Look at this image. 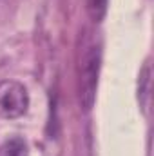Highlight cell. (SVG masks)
<instances>
[{
    "instance_id": "1",
    "label": "cell",
    "mask_w": 154,
    "mask_h": 156,
    "mask_svg": "<svg viewBox=\"0 0 154 156\" xmlns=\"http://www.w3.org/2000/svg\"><path fill=\"white\" fill-rule=\"evenodd\" d=\"M100 67H102V49L100 45L93 44L83 51L78 66V100L83 111H91L94 105Z\"/></svg>"
},
{
    "instance_id": "3",
    "label": "cell",
    "mask_w": 154,
    "mask_h": 156,
    "mask_svg": "<svg viewBox=\"0 0 154 156\" xmlns=\"http://www.w3.org/2000/svg\"><path fill=\"white\" fill-rule=\"evenodd\" d=\"M149 94H151V62L147 60L143 69L140 71V80H138V100L143 109L149 104Z\"/></svg>"
},
{
    "instance_id": "4",
    "label": "cell",
    "mask_w": 154,
    "mask_h": 156,
    "mask_svg": "<svg viewBox=\"0 0 154 156\" xmlns=\"http://www.w3.org/2000/svg\"><path fill=\"white\" fill-rule=\"evenodd\" d=\"M0 156H27V144L20 138H9L0 145Z\"/></svg>"
},
{
    "instance_id": "2",
    "label": "cell",
    "mask_w": 154,
    "mask_h": 156,
    "mask_svg": "<svg viewBox=\"0 0 154 156\" xmlns=\"http://www.w3.org/2000/svg\"><path fill=\"white\" fill-rule=\"evenodd\" d=\"M29 107L27 89L15 80H5L0 83V115L5 118H18L26 115Z\"/></svg>"
},
{
    "instance_id": "5",
    "label": "cell",
    "mask_w": 154,
    "mask_h": 156,
    "mask_svg": "<svg viewBox=\"0 0 154 156\" xmlns=\"http://www.w3.org/2000/svg\"><path fill=\"white\" fill-rule=\"evenodd\" d=\"M85 4H87V13L93 22H102L105 18L109 0H85Z\"/></svg>"
}]
</instances>
